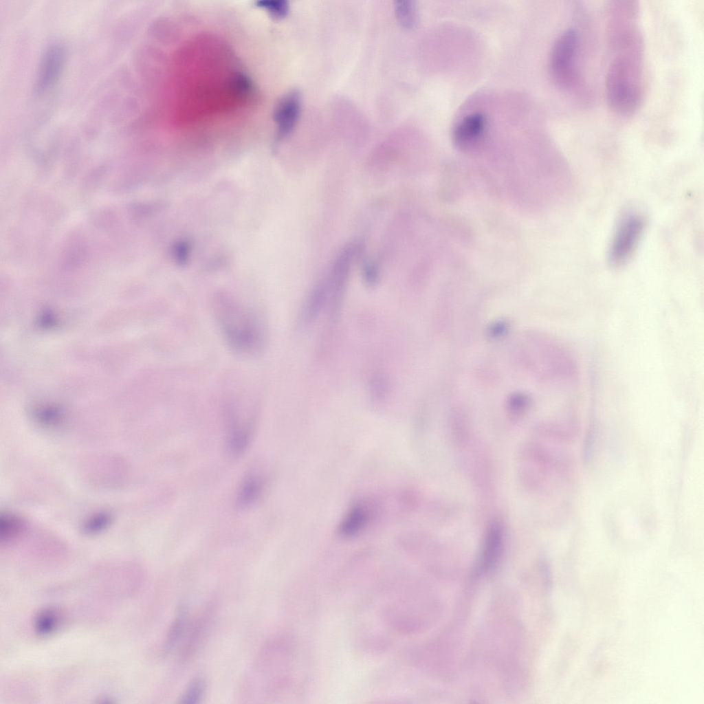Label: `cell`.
Instances as JSON below:
<instances>
[{
	"label": "cell",
	"instance_id": "cell-8",
	"mask_svg": "<svg viewBox=\"0 0 704 704\" xmlns=\"http://www.w3.org/2000/svg\"><path fill=\"white\" fill-rule=\"evenodd\" d=\"M301 104V95L297 90L287 92L278 101L273 116L278 141L285 139L293 131L300 117Z\"/></svg>",
	"mask_w": 704,
	"mask_h": 704
},
{
	"label": "cell",
	"instance_id": "cell-7",
	"mask_svg": "<svg viewBox=\"0 0 704 704\" xmlns=\"http://www.w3.org/2000/svg\"><path fill=\"white\" fill-rule=\"evenodd\" d=\"M487 122L485 116L474 112L462 118L452 132L454 146L461 151H468L478 146L485 138Z\"/></svg>",
	"mask_w": 704,
	"mask_h": 704
},
{
	"label": "cell",
	"instance_id": "cell-15",
	"mask_svg": "<svg viewBox=\"0 0 704 704\" xmlns=\"http://www.w3.org/2000/svg\"><path fill=\"white\" fill-rule=\"evenodd\" d=\"M207 688L205 676L195 675L186 685L177 698L179 704H199L204 698Z\"/></svg>",
	"mask_w": 704,
	"mask_h": 704
},
{
	"label": "cell",
	"instance_id": "cell-3",
	"mask_svg": "<svg viewBox=\"0 0 704 704\" xmlns=\"http://www.w3.org/2000/svg\"><path fill=\"white\" fill-rule=\"evenodd\" d=\"M580 50V36L574 28L564 30L555 41L550 54L549 69L560 88L569 89L577 84Z\"/></svg>",
	"mask_w": 704,
	"mask_h": 704
},
{
	"label": "cell",
	"instance_id": "cell-18",
	"mask_svg": "<svg viewBox=\"0 0 704 704\" xmlns=\"http://www.w3.org/2000/svg\"><path fill=\"white\" fill-rule=\"evenodd\" d=\"M59 624V615L56 611L48 608L41 612L35 621L36 632L42 635L53 632Z\"/></svg>",
	"mask_w": 704,
	"mask_h": 704
},
{
	"label": "cell",
	"instance_id": "cell-4",
	"mask_svg": "<svg viewBox=\"0 0 704 704\" xmlns=\"http://www.w3.org/2000/svg\"><path fill=\"white\" fill-rule=\"evenodd\" d=\"M645 226V218L638 210L629 208L622 212L608 250V258L611 265H623L630 258L642 238Z\"/></svg>",
	"mask_w": 704,
	"mask_h": 704
},
{
	"label": "cell",
	"instance_id": "cell-12",
	"mask_svg": "<svg viewBox=\"0 0 704 704\" xmlns=\"http://www.w3.org/2000/svg\"><path fill=\"white\" fill-rule=\"evenodd\" d=\"M265 485L264 477L258 472L247 474L241 483L236 496L239 509H246L254 504L261 496Z\"/></svg>",
	"mask_w": 704,
	"mask_h": 704
},
{
	"label": "cell",
	"instance_id": "cell-11",
	"mask_svg": "<svg viewBox=\"0 0 704 704\" xmlns=\"http://www.w3.org/2000/svg\"><path fill=\"white\" fill-rule=\"evenodd\" d=\"M189 622V606L186 602H181L177 606L164 642V655L172 654L186 637Z\"/></svg>",
	"mask_w": 704,
	"mask_h": 704
},
{
	"label": "cell",
	"instance_id": "cell-6",
	"mask_svg": "<svg viewBox=\"0 0 704 704\" xmlns=\"http://www.w3.org/2000/svg\"><path fill=\"white\" fill-rule=\"evenodd\" d=\"M234 405L227 407L226 424L227 429L226 448L233 456L242 454L248 448L254 430V417H243Z\"/></svg>",
	"mask_w": 704,
	"mask_h": 704
},
{
	"label": "cell",
	"instance_id": "cell-5",
	"mask_svg": "<svg viewBox=\"0 0 704 704\" xmlns=\"http://www.w3.org/2000/svg\"><path fill=\"white\" fill-rule=\"evenodd\" d=\"M67 52L63 43L54 41L43 50L38 64L34 94L43 96L50 91L58 82L66 63Z\"/></svg>",
	"mask_w": 704,
	"mask_h": 704
},
{
	"label": "cell",
	"instance_id": "cell-16",
	"mask_svg": "<svg viewBox=\"0 0 704 704\" xmlns=\"http://www.w3.org/2000/svg\"><path fill=\"white\" fill-rule=\"evenodd\" d=\"M113 520L111 512L102 510L94 512L85 519L81 525V531L84 534L95 536L106 531Z\"/></svg>",
	"mask_w": 704,
	"mask_h": 704
},
{
	"label": "cell",
	"instance_id": "cell-9",
	"mask_svg": "<svg viewBox=\"0 0 704 704\" xmlns=\"http://www.w3.org/2000/svg\"><path fill=\"white\" fill-rule=\"evenodd\" d=\"M213 609L208 608L195 622L188 633L186 642L182 650L180 663H188L200 650L208 634L210 632L213 621Z\"/></svg>",
	"mask_w": 704,
	"mask_h": 704
},
{
	"label": "cell",
	"instance_id": "cell-1",
	"mask_svg": "<svg viewBox=\"0 0 704 704\" xmlns=\"http://www.w3.org/2000/svg\"><path fill=\"white\" fill-rule=\"evenodd\" d=\"M212 312L223 340L234 355L250 359L265 351L267 324L255 305L222 294L214 298Z\"/></svg>",
	"mask_w": 704,
	"mask_h": 704
},
{
	"label": "cell",
	"instance_id": "cell-17",
	"mask_svg": "<svg viewBox=\"0 0 704 704\" xmlns=\"http://www.w3.org/2000/svg\"><path fill=\"white\" fill-rule=\"evenodd\" d=\"M397 19L401 26L406 29L415 28L418 22V7L415 1L399 0L395 4Z\"/></svg>",
	"mask_w": 704,
	"mask_h": 704
},
{
	"label": "cell",
	"instance_id": "cell-10",
	"mask_svg": "<svg viewBox=\"0 0 704 704\" xmlns=\"http://www.w3.org/2000/svg\"><path fill=\"white\" fill-rule=\"evenodd\" d=\"M503 547V532L498 524H493L486 534L476 565V572L491 571L500 559Z\"/></svg>",
	"mask_w": 704,
	"mask_h": 704
},
{
	"label": "cell",
	"instance_id": "cell-19",
	"mask_svg": "<svg viewBox=\"0 0 704 704\" xmlns=\"http://www.w3.org/2000/svg\"><path fill=\"white\" fill-rule=\"evenodd\" d=\"M256 5L275 19H283L289 10V2L285 0H261Z\"/></svg>",
	"mask_w": 704,
	"mask_h": 704
},
{
	"label": "cell",
	"instance_id": "cell-2",
	"mask_svg": "<svg viewBox=\"0 0 704 704\" xmlns=\"http://www.w3.org/2000/svg\"><path fill=\"white\" fill-rule=\"evenodd\" d=\"M613 58L606 77L608 105L619 115L628 116L639 108L642 98V43L639 35L614 36Z\"/></svg>",
	"mask_w": 704,
	"mask_h": 704
},
{
	"label": "cell",
	"instance_id": "cell-14",
	"mask_svg": "<svg viewBox=\"0 0 704 704\" xmlns=\"http://www.w3.org/2000/svg\"><path fill=\"white\" fill-rule=\"evenodd\" d=\"M25 523L17 515L11 512L0 514V541L9 543L15 540L24 530Z\"/></svg>",
	"mask_w": 704,
	"mask_h": 704
},
{
	"label": "cell",
	"instance_id": "cell-13",
	"mask_svg": "<svg viewBox=\"0 0 704 704\" xmlns=\"http://www.w3.org/2000/svg\"><path fill=\"white\" fill-rule=\"evenodd\" d=\"M369 512L365 505H354L347 512L340 525L339 531L345 537H352L361 531L368 523Z\"/></svg>",
	"mask_w": 704,
	"mask_h": 704
}]
</instances>
